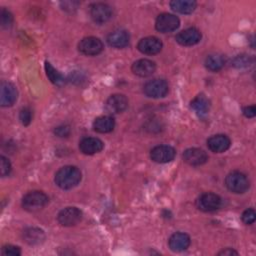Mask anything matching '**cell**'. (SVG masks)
I'll use <instances>...</instances> for the list:
<instances>
[{"instance_id":"1","label":"cell","mask_w":256,"mask_h":256,"mask_svg":"<svg viewBox=\"0 0 256 256\" xmlns=\"http://www.w3.org/2000/svg\"><path fill=\"white\" fill-rule=\"evenodd\" d=\"M82 174L79 168L72 165L61 167L55 174L54 181L58 187L64 190L74 188L81 181Z\"/></svg>"},{"instance_id":"2","label":"cell","mask_w":256,"mask_h":256,"mask_svg":"<svg viewBox=\"0 0 256 256\" xmlns=\"http://www.w3.org/2000/svg\"><path fill=\"white\" fill-rule=\"evenodd\" d=\"M49 202L48 196L42 191H30L22 198V207L29 212H37L43 209Z\"/></svg>"},{"instance_id":"3","label":"cell","mask_w":256,"mask_h":256,"mask_svg":"<svg viewBox=\"0 0 256 256\" xmlns=\"http://www.w3.org/2000/svg\"><path fill=\"white\" fill-rule=\"evenodd\" d=\"M227 189L236 194H242L249 189L250 183L247 176L240 171H232L225 178Z\"/></svg>"},{"instance_id":"4","label":"cell","mask_w":256,"mask_h":256,"mask_svg":"<svg viewBox=\"0 0 256 256\" xmlns=\"http://www.w3.org/2000/svg\"><path fill=\"white\" fill-rule=\"evenodd\" d=\"M169 86L164 79H153L145 83L143 92L150 98H163L168 94Z\"/></svg>"},{"instance_id":"5","label":"cell","mask_w":256,"mask_h":256,"mask_svg":"<svg viewBox=\"0 0 256 256\" xmlns=\"http://www.w3.org/2000/svg\"><path fill=\"white\" fill-rule=\"evenodd\" d=\"M222 205V199L219 195L206 192L201 194L196 200V206L203 212H212L219 209Z\"/></svg>"},{"instance_id":"6","label":"cell","mask_w":256,"mask_h":256,"mask_svg":"<svg viewBox=\"0 0 256 256\" xmlns=\"http://www.w3.org/2000/svg\"><path fill=\"white\" fill-rule=\"evenodd\" d=\"M89 8L90 17L97 24H104L112 18V8L106 3H93Z\"/></svg>"},{"instance_id":"7","label":"cell","mask_w":256,"mask_h":256,"mask_svg":"<svg viewBox=\"0 0 256 256\" xmlns=\"http://www.w3.org/2000/svg\"><path fill=\"white\" fill-rule=\"evenodd\" d=\"M180 25V20L177 16L170 13H162L158 15L155 21V28L161 33H169L175 31Z\"/></svg>"},{"instance_id":"8","label":"cell","mask_w":256,"mask_h":256,"mask_svg":"<svg viewBox=\"0 0 256 256\" xmlns=\"http://www.w3.org/2000/svg\"><path fill=\"white\" fill-rule=\"evenodd\" d=\"M102 41L94 36L85 37L78 43V50L80 53L87 56L98 55L103 51Z\"/></svg>"},{"instance_id":"9","label":"cell","mask_w":256,"mask_h":256,"mask_svg":"<svg viewBox=\"0 0 256 256\" xmlns=\"http://www.w3.org/2000/svg\"><path fill=\"white\" fill-rule=\"evenodd\" d=\"M83 213L77 207H66L62 209L58 215L57 220L62 226L70 227L78 224L82 219Z\"/></svg>"},{"instance_id":"10","label":"cell","mask_w":256,"mask_h":256,"mask_svg":"<svg viewBox=\"0 0 256 256\" xmlns=\"http://www.w3.org/2000/svg\"><path fill=\"white\" fill-rule=\"evenodd\" d=\"M176 150L170 145H157L150 151V158L156 163H168L174 159Z\"/></svg>"},{"instance_id":"11","label":"cell","mask_w":256,"mask_h":256,"mask_svg":"<svg viewBox=\"0 0 256 256\" xmlns=\"http://www.w3.org/2000/svg\"><path fill=\"white\" fill-rule=\"evenodd\" d=\"M18 97V92L15 85L11 82L4 81L0 86V104L2 107L12 106Z\"/></svg>"},{"instance_id":"12","label":"cell","mask_w":256,"mask_h":256,"mask_svg":"<svg viewBox=\"0 0 256 256\" xmlns=\"http://www.w3.org/2000/svg\"><path fill=\"white\" fill-rule=\"evenodd\" d=\"M162 42L159 38L155 36H148L145 38H142L138 44L137 49L146 55H155L159 53L162 49Z\"/></svg>"},{"instance_id":"13","label":"cell","mask_w":256,"mask_h":256,"mask_svg":"<svg viewBox=\"0 0 256 256\" xmlns=\"http://www.w3.org/2000/svg\"><path fill=\"white\" fill-rule=\"evenodd\" d=\"M202 38L201 32L195 27H189L179 32L175 39L182 46H193L200 42Z\"/></svg>"},{"instance_id":"14","label":"cell","mask_w":256,"mask_h":256,"mask_svg":"<svg viewBox=\"0 0 256 256\" xmlns=\"http://www.w3.org/2000/svg\"><path fill=\"white\" fill-rule=\"evenodd\" d=\"M183 160L191 166H200L207 162V153L200 148H188L183 152Z\"/></svg>"},{"instance_id":"15","label":"cell","mask_w":256,"mask_h":256,"mask_svg":"<svg viewBox=\"0 0 256 256\" xmlns=\"http://www.w3.org/2000/svg\"><path fill=\"white\" fill-rule=\"evenodd\" d=\"M106 110L110 114H118L128 107V99L123 94H113L106 101Z\"/></svg>"},{"instance_id":"16","label":"cell","mask_w":256,"mask_h":256,"mask_svg":"<svg viewBox=\"0 0 256 256\" xmlns=\"http://www.w3.org/2000/svg\"><path fill=\"white\" fill-rule=\"evenodd\" d=\"M231 145V140L227 135L216 134L208 138L207 146L214 153H222L229 149Z\"/></svg>"},{"instance_id":"17","label":"cell","mask_w":256,"mask_h":256,"mask_svg":"<svg viewBox=\"0 0 256 256\" xmlns=\"http://www.w3.org/2000/svg\"><path fill=\"white\" fill-rule=\"evenodd\" d=\"M104 148V143L96 137H85L79 142V149L85 155L96 154Z\"/></svg>"},{"instance_id":"18","label":"cell","mask_w":256,"mask_h":256,"mask_svg":"<svg viewBox=\"0 0 256 256\" xmlns=\"http://www.w3.org/2000/svg\"><path fill=\"white\" fill-rule=\"evenodd\" d=\"M190 242L191 239L188 234L184 232H176L170 236L168 245L173 252H181L189 247Z\"/></svg>"},{"instance_id":"19","label":"cell","mask_w":256,"mask_h":256,"mask_svg":"<svg viewBox=\"0 0 256 256\" xmlns=\"http://www.w3.org/2000/svg\"><path fill=\"white\" fill-rule=\"evenodd\" d=\"M132 72L139 77H148L156 70V64L149 59H139L131 66Z\"/></svg>"},{"instance_id":"20","label":"cell","mask_w":256,"mask_h":256,"mask_svg":"<svg viewBox=\"0 0 256 256\" xmlns=\"http://www.w3.org/2000/svg\"><path fill=\"white\" fill-rule=\"evenodd\" d=\"M129 34L127 31L118 29L107 36V43L114 48H124L129 44Z\"/></svg>"},{"instance_id":"21","label":"cell","mask_w":256,"mask_h":256,"mask_svg":"<svg viewBox=\"0 0 256 256\" xmlns=\"http://www.w3.org/2000/svg\"><path fill=\"white\" fill-rule=\"evenodd\" d=\"M115 127V120L110 115L97 117L93 122V129L98 133H109Z\"/></svg>"},{"instance_id":"22","label":"cell","mask_w":256,"mask_h":256,"mask_svg":"<svg viewBox=\"0 0 256 256\" xmlns=\"http://www.w3.org/2000/svg\"><path fill=\"white\" fill-rule=\"evenodd\" d=\"M23 239L30 245H37L44 241L45 234L43 230L36 227H28L23 231Z\"/></svg>"},{"instance_id":"23","label":"cell","mask_w":256,"mask_h":256,"mask_svg":"<svg viewBox=\"0 0 256 256\" xmlns=\"http://www.w3.org/2000/svg\"><path fill=\"white\" fill-rule=\"evenodd\" d=\"M170 7L177 13L190 14L196 9L197 3L194 0H172Z\"/></svg>"},{"instance_id":"24","label":"cell","mask_w":256,"mask_h":256,"mask_svg":"<svg viewBox=\"0 0 256 256\" xmlns=\"http://www.w3.org/2000/svg\"><path fill=\"white\" fill-rule=\"evenodd\" d=\"M191 108L200 116L203 117L205 116L210 108V102L209 100L206 98L205 95L200 94L198 96H196L190 103Z\"/></svg>"},{"instance_id":"25","label":"cell","mask_w":256,"mask_h":256,"mask_svg":"<svg viewBox=\"0 0 256 256\" xmlns=\"http://www.w3.org/2000/svg\"><path fill=\"white\" fill-rule=\"evenodd\" d=\"M225 59L222 55L219 54H211L208 55L205 59V66L210 71H219L224 67Z\"/></svg>"},{"instance_id":"26","label":"cell","mask_w":256,"mask_h":256,"mask_svg":"<svg viewBox=\"0 0 256 256\" xmlns=\"http://www.w3.org/2000/svg\"><path fill=\"white\" fill-rule=\"evenodd\" d=\"M45 71H46L47 77L49 78V80H50L53 84L58 85V86L64 84V82H65L64 76H63L60 72H58V71L51 65V63L48 62V61L45 62Z\"/></svg>"},{"instance_id":"27","label":"cell","mask_w":256,"mask_h":256,"mask_svg":"<svg viewBox=\"0 0 256 256\" xmlns=\"http://www.w3.org/2000/svg\"><path fill=\"white\" fill-rule=\"evenodd\" d=\"M13 23V15L12 13L5 9V8H2L1 9V12H0V24L3 28H9L11 27Z\"/></svg>"},{"instance_id":"28","label":"cell","mask_w":256,"mask_h":256,"mask_svg":"<svg viewBox=\"0 0 256 256\" xmlns=\"http://www.w3.org/2000/svg\"><path fill=\"white\" fill-rule=\"evenodd\" d=\"M32 111L30 108L28 107H24L21 109L20 113H19V119L21 121V123L24 125V126H28L31 121H32Z\"/></svg>"},{"instance_id":"29","label":"cell","mask_w":256,"mask_h":256,"mask_svg":"<svg viewBox=\"0 0 256 256\" xmlns=\"http://www.w3.org/2000/svg\"><path fill=\"white\" fill-rule=\"evenodd\" d=\"M241 219L242 221L246 224V225H251L255 222V219H256V213H255V210L253 208H248L246 209L243 213H242V216H241Z\"/></svg>"},{"instance_id":"30","label":"cell","mask_w":256,"mask_h":256,"mask_svg":"<svg viewBox=\"0 0 256 256\" xmlns=\"http://www.w3.org/2000/svg\"><path fill=\"white\" fill-rule=\"evenodd\" d=\"M1 253L4 256H19L21 254V250L18 246L5 245L3 246Z\"/></svg>"},{"instance_id":"31","label":"cell","mask_w":256,"mask_h":256,"mask_svg":"<svg viewBox=\"0 0 256 256\" xmlns=\"http://www.w3.org/2000/svg\"><path fill=\"white\" fill-rule=\"evenodd\" d=\"M10 172H11V163H10V161L6 157L1 156L0 157V173H1V176L5 177Z\"/></svg>"},{"instance_id":"32","label":"cell","mask_w":256,"mask_h":256,"mask_svg":"<svg viewBox=\"0 0 256 256\" xmlns=\"http://www.w3.org/2000/svg\"><path fill=\"white\" fill-rule=\"evenodd\" d=\"M54 133L59 137H67L70 134V126L66 124L59 125L54 129Z\"/></svg>"},{"instance_id":"33","label":"cell","mask_w":256,"mask_h":256,"mask_svg":"<svg viewBox=\"0 0 256 256\" xmlns=\"http://www.w3.org/2000/svg\"><path fill=\"white\" fill-rule=\"evenodd\" d=\"M249 57H247V56H243V55H241V56H237L234 60H233V64H234V66H236V67H243V66H247V64H249L250 62H249Z\"/></svg>"},{"instance_id":"34","label":"cell","mask_w":256,"mask_h":256,"mask_svg":"<svg viewBox=\"0 0 256 256\" xmlns=\"http://www.w3.org/2000/svg\"><path fill=\"white\" fill-rule=\"evenodd\" d=\"M79 5L78 2L75 1H65V2H61V7L63 10L65 11H73L75 9H77V6Z\"/></svg>"},{"instance_id":"35","label":"cell","mask_w":256,"mask_h":256,"mask_svg":"<svg viewBox=\"0 0 256 256\" xmlns=\"http://www.w3.org/2000/svg\"><path fill=\"white\" fill-rule=\"evenodd\" d=\"M243 114L247 118H253L256 115V107L255 105L251 106H246L243 108Z\"/></svg>"},{"instance_id":"36","label":"cell","mask_w":256,"mask_h":256,"mask_svg":"<svg viewBox=\"0 0 256 256\" xmlns=\"http://www.w3.org/2000/svg\"><path fill=\"white\" fill-rule=\"evenodd\" d=\"M237 254H238V252L232 248H225L218 253V255H224V256H232V255H237Z\"/></svg>"}]
</instances>
